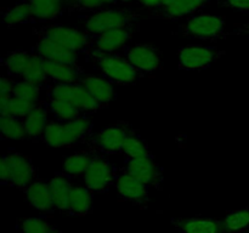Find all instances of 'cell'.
<instances>
[{"label": "cell", "mask_w": 249, "mask_h": 233, "mask_svg": "<svg viewBox=\"0 0 249 233\" xmlns=\"http://www.w3.org/2000/svg\"><path fill=\"white\" fill-rule=\"evenodd\" d=\"M94 135V123L90 116H84L68 123L50 120L41 137V142L49 147H73L80 143L88 145Z\"/></svg>", "instance_id": "6da1fadb"}, {"label": "cell", "mask_w": 249, "mask_h": 233, "mask_svg": "<svg viewBox=\"0 0 249 233\" xmlns=\"http://www.w3.org/2000/svg\"><path fill=\"white\" fill-rule=\"evenodd\" d=\"M90 58L100 75L114 85H133L143 78L122 52L101 53L91 51Z\"/></svg>", "instance_id": "7a4b0ae2"}, {"label": "cell", "mask_w": 249, "mask_h": 233, "mask_svg": "<svg viewBox=\"0 0 249 233\" xmlns=\"http://www.w3.org/2000/svg\"><path fill=\"white\" fill-rule=\"evenodd\" d=\"M36 167L29 157L18 150H10L0 160V182L23 192L36 181Z\"/></svg>", "instance_id": "3957f363"}, {"label": "cell", "mask_w": 249, "mask_h": 233, "mask_svg": "<svg viewBox=\"0 0 249 233\" xmlns=\"http://www.w3.org/2000/svg\"><path fill=\"white\" fill-rule=\"evenodd\" d=\"M140 18V11L131 7H106L85 17L84 32L94 36L111 29L136 26Z\"/></svg>", "instance_id": "277c9868"}, {"label": "cell", "mask_w": 249, "mask_h": 233, "mask_svg": "<svg viewBox=\"0 0 249 233\" xmlns=\"http://www.w3.org/2000/svg\"><path fill=\"white\" fill-rule=\"evenodd\" d=\"M225 17L219 15L199 12L187 17L177 34L184 38L198 39L202 41H219L229 38Z\"/></svg>", "instance_id": "5b68a950"}, {"label": "cell", "mask_w": 249, "mask_h": 233, "mask_svg": "<svg viewBox=\"0 0 249 233\" xmlns=\"http://www.w3.org/2000/svg\"><path fill=\"white\" fill-rule=\"evenodd\" d=\"M32 34L40 39L53 41L75 51L79 55L89 56L91 53V36L78 29L70 28L62 24H44L32 29Z\"/></svg>", "instance_id": "8992f818"}, {"label": "cell", "mask_w": 249, "mask_h": 233, "mask_svg": "<svg viewBox=\"0 0 249 233\" xmlns=\"http://www.w3.org/2000/svg\"><path fill=\"white\" fill-rule=\"evenodd\" d=\"M45 95L48 100L62 101L77 107L88 116L100 111L101 106L90 96L89 92L83 87L80 83L73 84H50L45 89Z\"/></svg>", "instance_id": "52a82bcc"}, {"label": "cell", "mask_w": 249, "mask_h": 233, "mask_svg": "<svg viewBox=\"0 0 249 233\" xmlns=\"http://www.w3.org/2000/svg\"><path fill=\"white\" fill-rule=\"evenodd\" d=\"M225 50L216 46L189 44L178 52L180 70H206L225 55Z\"/></svg>", "instance_id": "ba28073f"}, {"label": "cell", "mask_w": 249, "mask_h": 233, "mask_svg": "<svg viewBox=\"0 0 249 233\" xmlns=\"http://www.w3.org/2000/svg\"><path fill=\"white\" fill-rule=\"evenodd\" d=\"M134 126L128 121H117L101 129L88 143L90 150L105 155L121 154L124 141Z\"/></svg>", "instance_id": "9c48e42d"}, {"label": "cell", "mask_w": 249, "mask_h": 233, "mask_svg": "<svg viewBox=\"0 0 249 233\" xmlns=\"http://www.w3.org/2000/svg\"><path fill=\"white\" fill-rule=\"evenodd\" d=\"M122 170L150 188L158 189V191L162 189L164 182V171L160 163L156 162L153 154L140 158H125Z\"/></svg>", "instance_id": "30bf717a"}, {"label": "cell", "mask_w": 249, "mask_h": 233, "mask_svg": "<svg viewBox=\"0 0 249 233\" xmlns=\"http://www.w3.org/2000/svg\"><path fill=\"white\" fill-rule=\"evenodd\" d=\"M119 170L111 162L108 155L97 153L91 165L84 174L85 186L94 193H106L114 187Z\"/></svg>", "instance_id": "8fae6325"}, {"label": "cell", "mask_w": 249, "mask_h": 233, "mask_svg": "<svg viewBox=\"0 0 249 233\" xmlns=\"http://www.w3.org/2000/svg\"><path fill=\"white\" fill-rule=\"evenodd\" d=\"M121 52L143 77L162 70L163 63L160 50L152 44L140 43L126 45Z\"/></svg>", "instance_id": "7c38bea8"}, {"label": "cell", "mask_w": 249, "mask_h": 233, "mask_svg": "<svg viewBox=\"0 0 249 233\" xmlns=\"http://www.w3.org/2000/svg\"><path fill=\"white\" fill-rule=\"evenodd\" d=\"M114 188L117 194L124 201L139 206V208H147L150 203V187L143 184L135 177L126 174L123 170H119L114 182Z\"/></svg>", "instance_id": "4fadbf2b"}, {"label": "cell", "mask_w": 249, "mask_h": 233, "mask_svg": "<svg viewBox=\"0 0 249 233\" xmlns=\"http://www.w3.org/2000/svg\"><path fill=\"white\" fill-rule=\"evenodd\" d=\"M139 31V24L125 28H117L106 31L101 34L91 36V51L101 53H116L123 50L133 38L134 33Z\"/></svg>", "instance_id": "5bb4252c"}, {"label": "cell", "mask_w": 249, "mask_h": 233, "mask_svg": "<svg viewBox=\"0 0 249 233\" xmlns=\"http://www.w3.org/2000/svg\"><path fill=\"white\" fill-rule=\"evenodd\" d=\"M212 0H163L160 9L150 14L151 18L177 21L198 14Z\"/></svg>", "instance_id": "9a60e30c"}, {"label": "cell", "mask_w": 249, "mask_h": 233, "mask_svg": "<svg viewBox=\"0 0 249 233\" xmlns=\"http://www.w3.org/2000/svg\"><path fill=\"white\" fill-rule=\"evenodd\" d=\"M31 52L44 61L78 66L79 53L66 48V46L53 43V41L45 40V39H40V40L36 41L32 48Z\"/></svg>", "instance_id": "2e32d148"}, {"label": "cell", "mask_w": 249, "mask_h": 233, "mask_svg": "<svg viewBox=\"0 0 249 233\" xmlns=\"http://www.w3.org/2000/svg\"><path fill=\"white\" fill-rule=\"evenodd\" d=\"M80 84L90 94V96L101 106V108H108L111 102L117 97L114 84L105 79L101 75L87 74L85 73L80 79Z\"/></svg>", "instance_id": "e0dca14e"}, {"label": "cell", "mask_w": 249, "mask_h": 233, "mask_svg": "<svg viewBox=\"0 0 249 233\" xmlns=\"http://www.w3.org/2000/svg\"><path fill=\"white\" fill-rule=\"evenodd\" d=\"M175 233H226L223 220L214 217H173Z\"/></svg>", "instance_id": "ac0fdd59"}, {"label": "cell", "mask_w": 249, "mask_h": 233, "mask_svg": "<svg viewBox=\"0 0 249 233\" xmlns=\"http://www.w3.org/2000/svg\"><path fill=\"white\" fill-rule=\"evenodd\" d=\"M23 194L29 205L36 210L44 214H53L56 211L49 182L36 179L24 189Z\"/></svg>", "instance_id": "d6986e66"}, {"label": "cell", "mask_w": 249, "mask_h": 233, "mask_svg": "<svg viewBox=\"0 0 249 233\" xmlns=\"http://www.w3.org/2000/svg\"><path fill=\"white\" fill-rule=\"evenodd\" d=\"M50 113H49L48 100H41L38 102L33 111L23 119L24 128H26L28 140L33 142L41 141L45 129L50 121Z\"/></svg>", "instance_id": "ffe728a7"}, {"label": "cell", "mask_w": 249, "mask_h": 233, "mask_svg": "<svg viewBox=\"0 0 249 233\" xmlns=\"http://www.w3.org/2000/svg\"><path fill=\"white\" fill-rule=\"evenodd\" d=\"M44 69L51 84L80 83V79L85 74L82 66L65 65V63L51 62V61H44Z\"/></svg>", "instance_id": "44dd1931"}, {"label": "cell", "mask_w": 249, "mask_h": 233, "mask_svg": "<svg viewBox=\"0 0 249 233\" xmlns=\"http://www.w3.org/2000/svg\"><path fill=\"white\" fill-rule=\"evenodd\" d=\"M31 7V22H51L67 10L66 0H26Z\"/></svg>", "instance_id": "7402d4cb"}, {"label": "cell", "mask_w": 249, "mask_h": 233, "mask_svg": "<svg viewBox=\"0 0 249 233\" xmlns=\"http://www.w3.org/2000/svg\"><path fill=\"white\" fill-rule=\"evenodd\" d=\"M94 192L87 186H74L71 192L68 200L67 215L85 216L92 210L94 205Z\"/></svg>", "instance_id": "603a6c76"}, {"label": "cell", "mask_w": 249, "mask_h": 233, "mask_svg": "<svg viewBox=\"0 0 249 233\" xmlns=\"http://www.w3.org/2000/svg\"><path fill=\"white\" fill-rule=\"evenodd\" d=\"M49 186H50V192L51 196H53L55 209L67 214L68 200H70L72 188L74 187L72 184V181H71V177L66 176L62 172L56 174L49 181Z\"/></svg>", "instance_id": "cb8c5ba5"}, {"label": "cell", "mask_w": 249, "mask_h": 233, "mask_svg": "<svg viewBox=\"0 0 249 233\" xmlns=\"http://www.w3.org/2000/svg\"><path fill=\"white\" fill-rule=\"evenodd\" d=\"M96 154L97 153L95 150L89 148L87 150H80L74 154L68 155L63 159L62 171L61 172L68 177L84 176Z\"/></svg>", "instance_id": "d4e9b609"}, {"label": "cell", "mask_w": 249, "mask_h": 233, "mask_svg": "<svg viewBox=\"0 0 249 233\" xmlns=\"http://www.w3.org/2000/svg\"><path fill=\"white\" fill-rule=\"evenodd\" d=\"M38 103L15 97L12 95H0V116L24 119Z\"/></svg>", "instance_id": "484cf974"}, {"label": "cell", "mask_w": 249, "mask_h": 233, "mask_svg": "<svg viewBox=\"0 0 249 233\" xmlns=\"http://www.w3.org/2000/svg\"><path fill=\"white\" fill-rule=\"evenodd\" d=\"M32 60V53L26 50H12L7 52L1 58V66L5 68L7 77L12 79L19 78L21 79L23 73L26 72L29 62Z\"/></svg>", "instance_id": "4316f807"}, {"label": "cell", "mask_w": 249, "mask_h": 233, "mask_svg": "<svg viewBox=\"0 0 249 233\" xmlns=\"http://www.w3.org/2000/svg\"><path fill=\"white\" fill-rule=\"evenodd\" d=\"M48 103L51 120L57 121V123H68V121L77 120V119L84 118V116H90L80 109H78L77 107L66 103V102L48 100Z\"/></svg>", "instance_id": "83f0119b"}, {"label": "cell", "mask_w": 249, "mask_h": 233, "mask_svg": "<svg viewBox=\"0 0 249 233\" xmlns=\"http://www.w3.org/2000/svg\"><path fill=\"white\" fill-rule=\"evenodd\" d=\"M121 154H123L125 158H140L152 155V153H151L147 142L143 140L139 130L133 128L124 141Z\"/></svg>", "instance_id": "f1b7e54d"}, {"label": "cell", "mask_w": 249, "mask_h": 233, "mask_svg": "<svg viewBox=\"0 0 249 233\" xmlns=\"http://www.w3.org/2000/svg\"><path fill=\"white\" fill-rule=\"evenodd\" d=\"M31 16V7H29V4L26 0H21L14 6L1 10V21L7 27L29 23Z\"/></svg>", "instance_id": "f546056e"}, {"label": "cell", "mask_w": 249, "mask_h": 233, "mask_svg": "<svg viewBox=\"0 0 249 233\" xmlns=\"http://www.w3.org/2000/svg\"><path fill=\"white\" fill-rule=\"evenodd\" d=\"M19 80L28 82L44 90L51 84L48 75H46L45 69H44V61L40 57H38V56L33 55V53H32V60L29 62L28 67H27L26 72L23 73V75H22Z\"/></svg>", "instance_id": "4dcf8cb0"}, {"label": "cell", "mask_w": 249, "mask_h": 233, "mask_svg": "<svg viewBox=\"0 0 249 233\" xmlns=\"http://www.w3.org/2000/svg\"><path fill=\"white\" fill-rule=\"evenodd\" d=\"M0 135L2 140H28L23 119L0 116Z\"/></svg>", "instance_id": "1f68e13d"}, {"label": "cell", "mask_w": 249, "mask_h": 233, "mask_svg": "<svg viewBox=\"0 0 249 233\" xmlns=\"http://www.w3.org/2000/svg\"><path fill=\"white\" fill-rule=\"evenodd\" d=\"M226 232H242L249 228V204L245 208L229 210L223 218Z\"/></svg>", "instance_id": "d6a6232c"}, {"label": "cell", "mask_w": 249, "mask_h": 233, "mask_svg": "<svg viewBox=\"0 0 249 233\" xmlns=\"http://www.w3.org/2000/svg\"><path fill=\"white\" fill-rule=\"evenodd\" d=\"M41 92V87L36 86V85L31 84L24 80H15L14 91H12V96L19 97V99L27 100V101L34 102L38 103L41 100L39 99Z\"/></svg>", "instance_id": "836d02e7"}, {"label": "cell", "mask_w": 249, "mask_h": 233, "mask_svg": "<svg viewBox=\"0 0 249 233\" xmlns=\"http://www.w3.org/2000/svg\"><path fill=\"white\" fill-rule=\"evenodd\" d=\"M55 227L43 217H27L21 221L22 233H53Z\"/></svg>", "instance_id": "e575fe53"}, {"label": "cell", "mask_w": 249, "mask_h": 233, "mask_svg": "<svg viewBox=\"0 0 249 233\" xmlns=\"http://www.w3.org/2000/svg\"><path fill=\"white\" fill-rule=\"evenodd\" d=\"M117 4L116 0H78L77 4L67 11V14H80V12H95Z\"/></svg>", "instance_id": "d590c367"}, {"label": "cell", "mask_w": 249, "mask_h": 233, "mask_svg": "<svg viewBox=\"0 0 249 233\" xmlns=\"http://www.w3.org/2000/svg\"><path fill=\"white\" fill-rule=\"evenodd\" d=\"M215 1L224 7H229L243 14H249V0H215Z\"/></svg>", "instance_id": "8d00e7d4"}, {"label": "cell", "mask_w": 249, "mask_h": 233, "mask_svg": "<svg viewBox=\"0 0 249 233\" xmlns=\"http://www.w3.org/2000/svg\"><path fill=\"white\" fill-rule=\"evenodd\" d=\"M15 86V79L11 77H1L0 79V95H12Z\"/></svg>", "instance_id": "74e56055"}, {"label": "cell", "mask_w": 249, "mask_h": 233, "mask_svg": "<svg viewBox=\"0 0 249 233\" xmlns=\"http://www.w3.org/2000/svg\"><path fill=\"white\" fill-rule=\"evenodd\" d=\"M236 35V36H246L249 39V21L246 23L236 24L232 28V31H229V36Z\"/></svg>", "instance_id": "f35d334b"}, {"label": "cell", "mask_w": 249, "mask_h": 233, "mask_svg": "<svg viewBox=\"0 0 249 233\" xmlns=\"http://www.w3.org/2000/svg\"><path fill=\"white\" fill-rule=\"evenodd\" d=\"M139 4L142 7H145L150 14L155 12L156 10L160 9V6L162 5L163 0H138Z\"/></svg>", "instance_id": "ab89813d"}, {"label": "cell", "mask_w": 249, "mask_h": 233, "mask_svg": "<svg viewBox=\"0 0 249 233\" xmlns=\"http://www.w3.org/2000/svg\"><path fill=\"white\" fill-rule=\"evenodd\" d=\"M77 2L78 0H66V4H67V10H66V12H67L70 9H72Z\"/></svg>", "instance_id": "60d3db41"}, {"label": "cell", "mask_w": 249, "mask_h": 233, "mask_svg": "<svg viewBox=\"0 0 249 233\" xmlns=\"http://www.w3.org/2000/svg\"><path fill=\"white\" fill-rule=\"evenodd\" d=\"M133 0H116V2H130Z\"/></svg>", "instance_id": "b9f144b4"}]
</instances>
